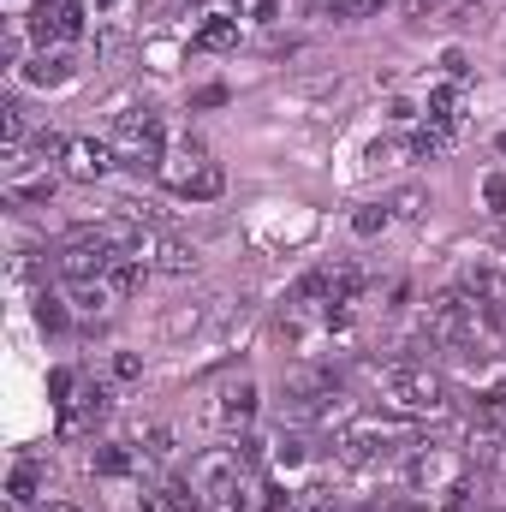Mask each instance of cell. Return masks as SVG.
Masks as SVG:
<instances>
[{
	"mask_svg": "<svg viewBox=\"0 0 506 512\" xmlns=\"http://www.w3.org/2000/svg\"><path fill=\"white\" fill-rule=\"evenodd\" d=\"M381 399L405 417H435V411H447V382L429 364H387L381 370Z\"/></svg>",
	"mask_w": 506,
	"mask_h": 512,
	"instance_id": "cell-1",
	"label": "cell"
},
{
	"mask_svg": "<svg viewBox=\"0 0 506 512\" xmlns=\"http://www.w3.org/2000/svg\"><path fill=\"white\" fill-rule=\"evenodd\" d=\"M191 489H197V501L215 512H233L239 507V489H245V459L233 453V447H209V453H197L191 459V477H185Z\"/></svg>",
	"mask_w": 506,
	"mask_h": 512,
	"instance_id": "cell-2",
	"label": "cell"
},
{
	"mask_svg": "<svg viewBox=\"0 0 506 512\" xmlns=\"http://www.w3.org/2000/svg\"><path fill=\"white\" fill-rule=\"evenodd\" d=\"M155 173H161V179H167L179 197H197V203H203V197H221V167H215V161H209L197 143H179V149H167Z\"/></svg>",
	"mask_w": 506,
	"mask_h": 512,
	"instance_id": "cell-3",
	"label": "cell"
},
{
	"mask_svg": "<svg viewBox=\"0 0 506 512\" xmlns=\"http://www.w3.org/2000/svg\"><path fill=\"white\" fill-rule=\"evenodd\" d=\"M411 483H417V489H429L435 501L459 507V501H465V489H471V465H465L459 453L429 447V453H417V459H411Z\"/></svg>",
	"mask_w": 506,
	"mask_h": 512,
	"instance_id": "cell-4",
	"label": "cell"
},
{
	"mask_svg": "<svg viewBox=\"0 0 506 512\" xmlns=\"http://www.w3.org/2000/svg\"><path fill=\"white\" fill-rule=\"evenodd\" d=\"M477 322H483V304L471 292H435L429 298V334L441 346H471L477 340Z\"/></svg>",
	"mask_w": 506,
	"mask_h": 512,
	"instance_id": "cell-5",
	"label": "cell"
},
{
	"mask_svg": "<svg viewBox=\"0 0 506 512\" xmlns=\"http://www.w3.org/2000/svg\"><path fill=\"white\" fill-rule=\"evenodd\" d=\"M120 262V245L108 239V227H84L60 245V268L72 280H108V268Z\"/></svg>",
	"mask_w": 506,
	"mask_h": 512,
	"instance_id": "cell-6",
	"label": "cell"
},
{
	"mask_svg": "<svg viewBox=\"0 0 506 512\" xmlns=\"http://www.w3.org/2000/svg\"><path fill=\"white\" fill-rule=\"evenodd\" d=\"M114 155L126 167H161V120L155 114H120V131H114Z\"/></svg>",
	"mask_w": 506,
	"mask_h": 512,
	"instance_id": "cell-7",
	"label": "cell"
},
{
	"mask_svg": "<svg viewBox=\"0 0 506 512\" xmlns=\"http://www.w3.org/2000/svg\"><path fill=\"white\" fill-rule=\"evenodd\" d=\"M66 179H78V185H96V179H108L114 173V143H96V137H66Z\"/></svg>",
	"mask_w": 506,
	"mask_h": 512,
	"instance_id": "cell-8",
	"label": "cell"
},
{
	"mask_svg": "<svg viewBox=\"0 0 506 512\" xmlns=\"http://www.w3.org/2000/svg\"><path fill=\"white\" fill-rule=\"evenodd\" d=\"M84 30V6L78 0H42V12H36V36L42 42H72Z\"/></svg>",
	"mask_w": 506,
	"mask_h": 512,
	"instance_id": "cell-9",
	"label": "cell"
},
{
	"mask_svg": "<svg viewBox=\"0 0 506 512\" xmlns=\"http://www.w3.org/2000/svg\"><path fill=\"white\" fill-rule=\"evenodd\" d=\"M387 435L393 429H381V423H358L334 441V453H340V465H370L376 453H387Z\"/></svg>",
	"mask_w": 506,
	"mask_h": 512,
	"instance_id": "cell-10",
	"label": "cell"
},
{
	"mask_svg": "<svg viewBox=\"0 0 506 512\" xmlns=\"http://www.w3.org/2000/svg\"><path fill=\"white\" fill-rule=\"evenodd\" d=\"M465 292H471L483 310L506 304V268H495V262H471V274H465Z\"/></svg>",
	"mask_w": 506,
	"mask_h": 512,
	"instance_id": "cell-11",
	"label": "cell"
},
{
	"mask_svg": "<svg viewBox=\"0 0 506 512\" xmlns=\"http://www.w3.org/2000/svg\"><path fill=\"white\" fill-rule=\"evenodd\" d=\"M251 417H256V387L251 382L227 387L221 405H215V423H221V429H239V423H251Z\"/></svg>",
	"mask_w": 506,
	"mask_h": 512,
	"instance_id": "cell-12",
	"label": "cell"
},
{
	"mask_svg": "<svg viewBox=\"0 0 506 512\" xmlns=\"http://www.w3.org/2000/svg\"><path fill=\"white\" fill-rule=\"evenodd\" d=\"M233 42H239V18H233V12H215V18L191 36L197 54H221V48H233Z\"/></svg>",
	"mask_w": 506,
	"mask_h": 512,
	"instance_id": "cell-13",
	"label": "cell"
},
{
	"mask_svg": "<svg viewBox=\"0 0 506 512\" xmlns=\"http://www.w3.org/2000/svg\"><path fill=\"white\" fill-rule=\"evenodd\" d=\"M149 262H155L161 274H197V251H191L185 239H155V245H149Z\"/></svg>",
	"mask_w": 506,
	"mask_h": 512,
	"instance_id": "cell-14",
	"label": "cell"
},
{
	"mask_svg": "<svg viewBox=\"0 0 506 512\" xmlns=\"http://www.w3.org/2000/svg\"><path fill=\"white\" fill-rule=\"evenodd\" d=\"M24 78H30V84H66V78H72V54H66V48L36 54V60L24 66Z\"/></svg>",
	"mask_w": 506,
	"mask_h": 512,
	"instance_id": "cell-15",
	"label": "cell"
},
{
	"mask_svg": "<svg viewBox=\"0 0 506 512\" xmlns=\"http://www.w3.org/2000/svg\"><path fill=\"white\" fill-rule=\"evenodd\" d=\"M72 298H78V310H84V316H102L120 292H114V280H78V286H72Z\"/></svg>",
	"mask_w": 506,
	"mask_h": 512,
	"instance_id": "cell-16",
	"label": "cell"
},
{
	"mask_svg": "<svg viewBox=\"0 0 506 512\" xmlns=\"http://www.w3.org/2000/svg\"><path fill=\"white\" fill-rule=\"evenodd\" d=\"M429 120H435V126H459V78L429 90Z\"/></svg>",
	"mask_w": 506,
	"mask_h": 512,
	"instance_id": "cell-17",
	"label": "cell"
},
{
	"mask_svg": "<svg viewBox=\"0 0 506 512\" xmlns=\"http://www.w3.org/2000/svg\"><path fill=\"white\" fill-rule=\"evenodd\" d=\"M387 221H393V209H387V203H364V209L352 215V233H358V239H376Z\"/></svg>",
	"mask_w": 506,
	"mask_h": 512,
	"instance_id": "cell-18",
	"label": "cell"
},
{
	"mask_svg": "<svg viewBox=\"0 0 506 512\" xmlns=\"http://www.w3.org/2000/svg\"><path fill=\"white\" fill-rule=\"evenodd\" d=\"M286 507H292V512H328V489H322V483H304Z\"/></svg>",
	"mask_w": 506,
	"mask_h": 512,
	"instance_id": "cell-19",
	"label": "cell"
},
{
	"mask_svg": "<svg viewBox=\"0 0 506 512\" xmlns=\"http://www.w3.org/2000/svg\"><path fill=\"white\" fill-rule=\"evenodd\" d=\"M0 126H6V149H24V108L18 102L0 108Z\"/></svg>",
	"mask_w": 506,
	"mask_h": 512,
	"instance_id": "cell-20",
	"label": "cell"
},
{
	"mask_svg": "<svg viewBox=\"0 0 506 512\" xmlns=\"http://www.w3.org/2000/svg\"><path fill=\"white\" fill-rule=\"evenodd\" d=\"M90 465H96L102 477H126V471H131V453H120V447H102V453H96Z\"/></svg>",
	"mask_w": 506,
	"mask_h": 512,
	"instance_id": "cell-21",
	"label": "cell"
},
{
	"mask_svg": "<svg viewBox=\"0 0 506 512\" xmlns=\"http://www.w3.org/2000/svg\"><path fill=\"white\" fill-rule=\"evenodd\" d=\"M30 489H36V471H30V465H18V471H12V507H24V501H30Z\"/></svg>",
	"mask_w": 506,
	"mask_h": 512,
	"instance_id": "cell-22",
	"label": "cell"
},
{
	"mask_svg": "<svg viewBox=\"0 0 506 512\" xmlns=\"http://www.w3.org/2000/svg\"><path fill=\"white\" fill-rule=\"evenodd\" d=\"M483 197H489V209H495V215H506V179H501V173H489V179H483Z\"/></svg>",
	"mask_w": 506,
	"mask_h": 512,
	"instance_id": "cell-23",
	"label": "cell"
},
{
	"mask_svg": "<svg viewBox=\"0 0 506 512\" xmlns=\"http://www.w3.org/2000/svg\"><path fill=\"white\" fill-rule=\"evenodd\" d=\"M114 376H120V382H137V376H143V358H137V352H120V358H114Z\"/></svg>",
	"mask_w": 506,
	"mask_h": 512,
	"instance_id": "cell-24",
	"label": "cell"
},
{
	"mask_svg": "<svg viewBox=\"0 0 506 512\" xmlns=\"http://www.w3.org/2000/svg\"><path fill=\"white\" fill-rule=\"evenodd\" d=\"M387 6H393V0H346L352 18H370V12H387Z\"/></svg>",
	"mask_w": 506,
	"mask_h": 512,
	"instance_id": "cell-25",
	"label": "cell"
},
{
	"mask_svg": "<svg viewBox=\"0 0 506 512\" xmlns=\"http://www.w3.org/2000/svg\"><path fill=\"white\" fill-rule=\"evenodd\" d=\"M393 209H399V215H423V197H417V191H405V197H399Z\"/></svg>",
	"mask_w": 506,
	"mask_h": 512,
	"instance_id": "cell-26",
	"label": "cell"
},
{
	"mask_svg": "<svg viewBox=\"0 0 506 512\" xmlns=\"http://www.w3.org/2000/svg\"><path fill=\"white\" fill-rule=\"evenodd\" d=\"M42 512H72V507H42Z\"/></svg>",
	"mask_w": 506,
	"mask_h": 512,
	"instance_id": "cell-27",
	"label": "cell"
},
{
	"mask_svg": "<svg viewBox=\"0 0 506 512\" xmlns=\"http://www.w3.org/2000/svg\"><path fill=\"white\" fill-rule=\"evenodd\" d=\"M501 155H506V137H501Z\"/></svg>",
	"mask_w": 506,
	"mask_h": 512,
	"instance_id": "cell-28",
	"label": "cell"
},
{
	"mask_svg": "<svg viewBox=\"0 0 506 512\" xmlns=\"http://www.w3.org/2000/svg\"><path fill=\"white\" fill-rule=\"evenodd\" d=\"M334 6H346V0H334Z\"/></svg>",
	"mask_w": 506,
	"mask_h": 512,
	"instance_id": "cell-29",
	"label": "cell"
},
{
	"mask_svg": "<svg viewBox=\"0 0 506 512\" xmlns=\"http://www.w3.org/2000/svg\"><path fill=\"white\" fill-rule=\"evenodd\" d=\"M501 471H506V465H501Z\"/></svg>",
	"mask_w": 506,
	"mask_h": 512,
	"instance_id": "cell-30",
	"label": "cell"
}]
</instances>
